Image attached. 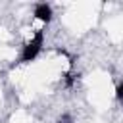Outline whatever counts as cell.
I'll list each match as a JSON object with an SVG mask.
<instances>
[{"label": "cell", "mask_w": 123, "mask_h": 123, "mask_svg": "<svg viewBox=\"0 0 123 123\" xmlns=\"http://www.w3.org/2000/svg\"><path fill=\"white\" fill-rule=\"evenodd\" d=\"M117 96H119V98H123V83L117 86Z\"/></svg>", "instance_id": "4"}, {"label": "cell", "mask_w": 123, "mask_h": 123, "mask_svg": "<svg viewBox=\"0 0 123 123\" xmlns=\"http://www.w3.org/2000/svg\"><path fill=\"white\" fill-rule=\"evenodd\" d=\"M35 17L48 23V21L52 19V8H50L48 4H38V6L35 8Z\"/></svg>", "instance_id": "2"}, {"label": "cell", "mask_w": 123, "mask_h": 123, "mask_svg": "<svg viewBox=\"0 0 123 123\" xmlns=\"http://www.w3.org/2000/svg\"><path fill=\"white\" fill-rule=\"evenodd\" d=\"M42 42H44V31H37V35L33 37V40L27 42L25 48H23L21 63H29V62H33V60L38 56V52H40V48H42Z\"/></svg>", "instance_id": "1"}, {"label": "cell", "mask_w": 123, "mask_h": 123, "mask_svg": "<svg viewBox=\"0 0 123 123\" xmlns=\"http://www.w3.org/2000/svg\"><path fill=\"white\" fill-rule=\"evenodd\" d=\"M56 123H71V117H69V115H63V117H60Z\"/></svg>", "instance_id": "3"}]
</instances>
